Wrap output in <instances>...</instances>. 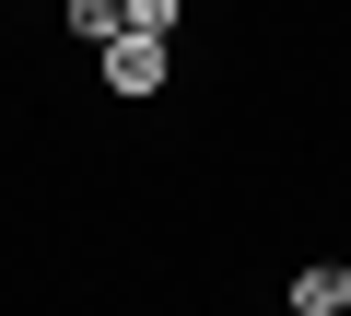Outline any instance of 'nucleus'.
<instances>
[{"label": "nucleus", "mask_w": 351, "mask_h": 316, "mask_svg": "<svg viewBox=\"0 0 351 316\" xmlns=\"http://www.w3.org/2000/svg\"><path fill=\"white\" fill-rule=\"evenodd\" d=\"M94 59H106L117 94H164V71H176V47H152V36H117V47H94Z\"/></svg>", "instance_id": "nucleus-1"}, {"label": "nucleus", "mask_w": 351, "mask_h": 316, "mask_svg": "<svg viewBox=\"0 0 351 316\" xmlns=\"http://www.w3.org/2000/svg\"><path fill=\"white\" fill-rule=\"evenodd\" d=\"M281 316H351V269H339V258H316V269L293 281V304H281Z\"/></svg>", "instance_id": "nucleus-2"}, {"label": "nucleus", "mask_w": 351, "mask_h": 316, "mask_svg": "<svg viewBox=\"0 0 351 316\" xmlns=\"http://www.w3.org/2000/svg\"><path fill=\"white\" fill-rule=\"evenodd\" d=\"M176 24H188V0H129V36H152V47H176Z\"/></svg>", "instance_id": "nucleus-4"}, {"label": "nucleus", "mask_w": 351, "mask_h": 316, "mask_svg": "<svg viewBox=\"0 0 351 316\" xmlns=\"http://www.w3.org/2000/svg\"><path fill=\"white\" fill-rule=\"evenodd\" d=\"M59 24H71L82 47H117V36H129V0H59Z\"/></svg>", "instance_id": "nucleus-3"}]
</instances>
